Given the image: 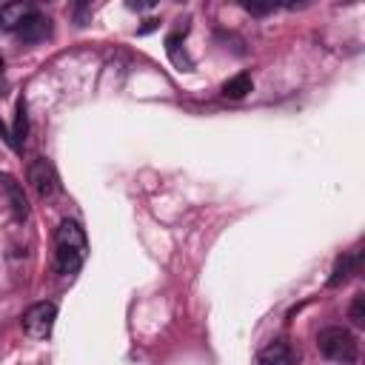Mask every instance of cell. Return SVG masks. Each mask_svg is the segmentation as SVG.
Returning <instances> with one entry per match:
<instances>
[{
	"label": "cell",
	"instance_id": "9c48e42d",
	"mask_svg": "<svg viewBox=\"0 0 365 365\" xmlns=\"http://www.w3.org/2000/svg\"><path fill=\"white\" fill-rule=\"evenodd\" d=\"M251 74H237V77H231V80H225V86H222V94L225 97H231V100H242L248 91H251Z\"/></svg>",
	"mask_w": 365,
	"mask_h": 365
},
{
	"label": "cell",
	"instance_id": "7a4b0ae2",
	"mask_svg": "<svg viewBox=\"0 0 365 365\" xmlns=\"http://www.w3.org/2000/svg\"><path fill=\"white\" fill-rule=\"evenodd\" d=\"M317 348L325 359L331 362H339V365H351L356 362L359 356V345H356V336L342 328V325H331V328H322L319 336H317Z\"/></svg>",
	"mask_w": 365,
	"mask_h": 365
},
{
	"label": "cell",
	"instance_id": "8992f818",
	"mask_svg": "<svg viewBox=\"0 0 365 365\" xmlns=\"http://www.w3.org/2000/svg\"><path fill=\"white\" fill-rule=\"evenodd\" d=\"M48 31H51V26H48V17H43L37 9L23 20V26L17 29V37L23 40V43H40V40H46L48 37Z\"/></svg>",
	"mask_w": 365,
	"mask_h": 365
},
{
	"label": "cell",
	"instance_id": "6da1fadb",
	"mask_svg": "<svg viewBox=\"0 0 365 365\" xmlns=\"http://www.w3.org/2000/svg\"><path fill=\"white\" fill-rule=\"evenodd\" d=\"M86 251H88V242H86L83 228L74 220H63L57 234H54V262H57V271L63 277H74L83 268V262H86Z\"/></svg>",
	"mask_w": 365,
	"mask_h": 365
},
{
	"label": "cell",
	"instance_id": "5bb4252c",
	"mask_svg": "<svg viewBox=\"0 0 365 365\" xmlns=\"http://www.w3.org/2000/svg\"><path fill=\"white\" fill-rule=\"evenodd\" d=\"M0 71H3V57H0Z\"/></svg>",
	"mask_w": 365,
	"mask_h": 365
},
{
	"label": "cell",
	"instance_id": "277c9868",
	"mask_svg": "<svg viewBox=\"0 0 365 365\" xmlns=\"http://www.w3.org/2000/svg\"><path fill=\"white\" fill-rule=\"evenodd\" d=\"M29 182H31V188L37 191V197H43V200L54 197L57 188H60L57 171H54V165H51L46 157H37V160L29 165Z\"/></svg>",
	"mask_w": 365,
	"mask_h": 365
},
{
	"label": "cell",
	"instance_id": "3957f363",
	"mask_svg": "<svg viewBox=\"0 0 365 365\" xmlns=\"http://www.w3.org/2000/svg\"><path fill=\"white\" fill-rule=\"evenodd\" d=\"M54 319H57V305L54 302H34L23 314V331L31 339H46L54 328Z\"/></svg>",
	"mask_w": 365,
	"mask_h": 365
},
{
	"label": "cell",
	"instance_id": "30bf717a",
	"mask_svg": "<svg viewBox=\"0 0 365 365\" xmlns=\"http://www.w3.org/2000/svg\"><path fill=\"white\" fill-rule=\"evenodd\" d=\"M356 254H345V257H339L336 259V265H334V274H331V279H328V285L331 288H336L339 282H345L351 274H354V268H356Z\"/></svg>",
	"mask_w": 365,
	"mask_h": 365
},
{
	"label": "cell",
	"instance_id": "8fae6325",
	"mask_svg": "<svg viewBox=\"0 0 365 365\" xmlns=\"http://www.w3.org/2000/svg\"><path fill=\"white\" fill-rule=\"evenodd\" d=\"M165 51H168V57H171V63L177 68H182V71L191 68V60L185 57V51H180V34H168L165 37Z\"/></svg>",
	"mask_w": 365,
	"mask_h": 365
},
{
	"label": "cell",
	"instance_id": "ba28073f",
	"mask_svg": "<svg viewBox=\"0 0 365 365\" xmlns=\"http://www.w3.org/2000/svg\"><path fill=\"white\" fill-rule=\"evenodd\" d=\"M31 11H34L31 3H6V6H0V29L17 31Z\"/></svg>",
	"mask_w": 365,
	"mask_h": 365
},
{
	"label": "cell",
	"instance_id": "7c38bea8",
	"mask_svg": "<svg viewBox=\"0 0 365 365\" xmlns=\"http://www.w3.org/2000/svg\"><path fill=\"white\" fill-rule=\"evenodd\" d=\"M11 140H14V148H20L23 140H26V103H23V100L17 103V120H14V134H11Z\"/></svg>",
	"mask_w": 365,
	"mask_h": 365
},
{
	"label": "cell",
	"instance_id": "52a82bcc",
	"mask_svg": "<svg viewBox=\"0 0 365 365\" xmlns=\"http://www.w3.org/2000/svg\"><path fill=\"white\" fill-rule=\"evenodd\" d=\"M0 188H3L6 197H9L14 217H17V220H26V217H29V202H26V194H23L20 182H17L14 177H9V174H0Z\"/></svg>",
	"mask_w": 365,
	"mask_h": 365
},
{
	"label": "cell",
	"instance_id": "4fadbf2b",
	"mask_svg": "<svg viewBox=\"0 0 365 365\" xmlns=\"http://www.w3.org/2000/svg\"><path fill=\"white\" fill-rule=\"evenodd\" d=\"M348 317H351V322H354L356 328L365 325V297H362V294L354 297V302H351V308H348Z\"/></svg>",
	"mask_w": 365,
	"mask_h": 365
},
{
	"label": "cell",
	"instance_id": "5b68a950",
	"mask_svg": "<svg viewBox=\"0 0 365 365\" xmlns=\"http://www.w3.org/2000/svg\"><path fill=\"white\" fill-rule=\"evenodd\" d=\"M299 354L291 348V342L285 339H274L271 345H265L257 356V365H297Z\"/></svg>",
	"mask_w": 365,
	"mask_h": 365
}]
</instances>
